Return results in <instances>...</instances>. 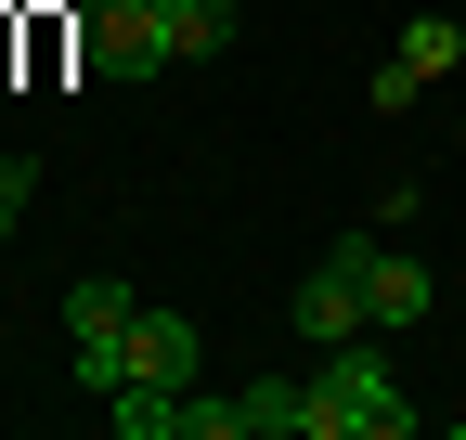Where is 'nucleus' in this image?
<instances>
[{
	"label": "nucleus",
	"instance_id": "nucleus-7",
	"mask_svg": "<svg viewBox=\"0 0 466 440\" xmlns=\"http://www.w3.org/2000/svg\"><path fill=\"white\" fill-rule=\"evenodd\" d=\"M299 402H311V375H259V389H233V440H299Z\"/></svg>",
	"mask_w": 466,
	"mask_h": 440
},
{
	"label": "nucleus",
	"instance_id": "nucleus-2",
	"mask_svg": "<svg viewBox=\"0 0 466 440\" xmlns=\"http://www.w3.org/2000/svg\"><path fill=\"white\" fill-rule=\"evenodd\" d=\"M130 285H116V272H91V285H66V337H78V389L91 402H116L130 389Z\"/></svg>",
	"mask_w": 466,
	"mask_h": 440
},
{
	"label": "nucleus",
	"instance_id": "nucleus-6",
	"mask_svg": "<svg viewBox=\"0 0 466 440\" xmlns=\"http://www.w3.org/2000/svg\"><path fill=\"white\" fill-rule=\"evenodd\" d=\"M130 375L195 389V324H182V311H130Z\"/></svg>",
	"mask_w": 466,
	"mask_h": 440
},
{
	"label": "nucleus",
	"instance_id": "nucleus-3",
	"mask_svg": "<svg viewBox=\"0 0 466 440\" xmlns=\"http://www.w3.org/2000/svg\"><path fill=\"white\" fill-rule=\"evenodd\" d=\"M78 65H104V78H168L182 52H168V14H156V0H78Z\"/></svg>",
	"mask_w": 466,
	"mask_h": 440
},
{
	"label": "nucleus",
	"instance_id": "nucleus-12",
	"mask_svg": "<svg viewBox=\"0 0 466 440\" xmlns=\"http://www.w3.org/2000/svg\"><path fill=\"white\" fill-rule=\"evenodd\" d=\"M156 14H182V0H156Z\"/></svg>",
	"mask_w": 466,
	"mask_h": 440
},
{
	"label": "nucleus",
	"instance_id": "nucleus-1",
	"mask_svg": "<svg viewBox=\"0 0 466 440\" xmlns=\"http://www.w3.org/2000/svg\"><path fill=\"white\" fill-rule=\"evenodd\" d=\"M401 427H415V402H401L389 350L337 337V350H324V375H311V402H299V440H401Z\"/></svg>",
	"mask_w": 466,
	"mask_h": 440
},
{
	"label": "nucleus",
	"instance_id": "nucleus-11",
	"mask_svg": "<svg viewBox=\"0 0 466 440\" xmlns=\"http://www.w3.org/2000/svg\"><path fill=\"white\" fill-rule=\"evenodd\" d=\"M0 246H14V195H0Z\"/></svg>",
	"mask_w": 466,
	"mask_h": 440
},
{
	"label": "nucleus",
	"instance_id": "nucleus-5",
	"mask_svg": "<svg viewBox=\"0 0 466 440\" xmlns=\"http://www.w3.org/2000/svg\"><path fill=\"white\" fill-rule=\"evenodd\" d=\"M428 311H441V272L376 234V246H363V324H428Z\"/></svg>",
	"mask_w": 466,
	"mask_h": 440
},
{
	"label": "nucleus",
	"instance_id": "nucleus-8",
	"mask_svg": "<svg viewBox=\"0 0 466 440\" xmlns=\"http://www.w3.org/2000/svg\"><path fill=\"white\" fill-rule=\"evenodd\" d=\"M389 65H415V78H453V65H466V26H453V14H401Z\"/></svg>",
	"mask_w": 466,
	"mask_h": 440
},
{
	"label": "nucleus",
	"instance_id": "nucleus-9",
	"mask_svg": "<svg viewBox=\"0 0 466 440\" xmlns=\"http://www.w3.org/2000/svg\"><path fill=\"white\" fill-rule=\"evenodd\" d=\"M233 39H247L233 0H182V14H168V52H182V65H208V52H233Z\"/></svg>",
	"mask_w": 466,
	"mask_h": 440
},
{
	"label": "nucleus",
	"instance_id": "nucleus-4",
	"mask_svg": "<svg viewBox=\"0 0 466 440\" xmlns=\"http://www.w3.org/2000/svg\"><path fill=\"white\" fill-rule=\"evenodd\" d=\"M363 246H376V234H337V246L311 259V285L285 298V311H299V337H311V350H337V337H363Z\"/></svg>",
	"mask_w": 466,
	"mask_h": 440
},
{
	"label": "nucleus",
	"instance_id": "nucleus-10",
	"mask_svg": "<svg viewBox=\"0 0 466 440\" xmlns=\"http://www.w3.org/2000/svg\"><path fill=\"white\" fill-rule=\"evenodd\" d=\"M116 427H130V440H182V389L130 375V389H116Z\"/></svg>",
	"mask_w": 466,
	"mask_h": 440
}]
</instances>
